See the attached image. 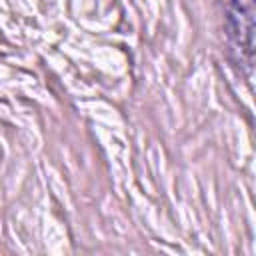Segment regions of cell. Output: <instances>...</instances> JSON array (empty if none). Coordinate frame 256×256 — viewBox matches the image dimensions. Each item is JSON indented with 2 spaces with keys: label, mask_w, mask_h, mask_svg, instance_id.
Returning <instances> with one entry per match:
<instances>
[{
  "label": "cell",
  "mask_w": 256,
  "mask_h": 256,
  "mask_svg": "<svg viewBox=\"0 0 256 256\" xmlns=\"http://www.w3.org/2000/svg\"><path fill=\"white\" fill-rule=\"evenodd\" d=\"M228 28L230 38L236 50L240 52V60L250 68L252 66V4L250 0H230L228 2Z\"/></svg>",
  "instance_id": "6da1fadb"
}]
</instances>
